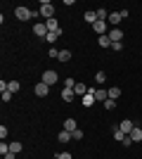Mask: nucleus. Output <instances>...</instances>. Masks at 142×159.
Wrapping results in <instances>:
<instances>
[{"label":"nucleus","instance_id":"393cba45","mask_svg":"<svg viewBox=\"0 0 142 159\" xmlns=\"http://www.w3.org/2000/svg\"><path fill=\"white\" fill-rule=\"evenodd\" d=\"M62 86H64V88H71V90H74V88H76V81L69 76V79H64V83H62Z\"/></svg>","mask_w":142,"mask_h":159},{"label":"nucleus","instance_id":"6ab92c4d","mask_svg":"<svg viewBox=\"0 0 142 159\" xmlns=\"http://www.w3.org/2000/svg\"><path fill=\"white\" fill-rule=\"evenodd\" d=\"M59 140H62V143H69V140H74V138H71V133H69V131L62 128V131H59Z\"/></svg>","mask_w":142,"mask_h":159},{"label":"nucleus","instance_id":"39448f33","mask_svg":"<svg viewBox=\"0 0 142 159\" xmlns=\"http://www.w3.org/2000/svg\"><path fill=\"white\" fill-rule=\"evenodd\" d=\"M57 81H59V76H57V71H52V69H47V71L43 74V83H45V86H52Z\"/></svg>","mask_w":142,"mask_h":159},{"label":"nucleus","instance_id":"2eb2a0df","mask_svg":"<svg viewBox=\"0 0 142 159\" xmlns=\"http://www.w3.org/2000/svg\"><path fill=\"white\" fill-rule=\"evenodd\" d=\"M88 90H90V88H85L83 83H76V88H74V93L78 95V98H83V95H88Z\"/></svg>","mask_w":142,"mask_h":159},{"label":"nucleus","instance_id":"5701e85b","mask_svg":"<svg viewBox=\"0 0 142 159\" xmlns=\"http://www.w3.org/2000/svg\"><path fill=\"white\" fill-rule=\"evenodd\" d=\"M104 81H107V74H104V71H97V74H95V83H104Z\"/></svg>","mask_w":142,"mask_h":159},{"label":"nucleus","instance_id":"72a5a7b5","mask_svg":"<svg viewBox=\"0 0 142 159\" xmlns=\"http://www.w3.org/2000/svg\"><path fill=\"white\" fill-rule=\"evenodd\" d=\"M0 138H2V140L7 138V128H5V126H0Z\"/></svg>","mask_w":142,"mask_h":159},{"label":"nucleus","instance_id":"6e6552de","mask_svg":"<svg viewBox=\"0 0 142 159\" xmlns=\"http://www.w3.org/2000/svg\"><path fill=\"white\" fill-rule=\"evenodd\" d=\"M121 19H123V17H121V12H109V19H107V24L116 29V24H118Z\"/></svg>","mask_w":142,"mask_h":159},{"label":"nucleus","instance_id":"dca6fc26","mask_svg":"<svg viewBox=\"0 0 142 159\" xmlns=\"http://www.w3.org/2000/svg\"><path fill=\"white\" fill-rule=\"evenodd\" d=\"M85 21H88V24H95V21H97V10H90V12H85Z\"/></svg>","mask_w":142,"mask_h":159},{"label":"nucleus","instance_id":"ddd939ff","mask_svg":"<svg viewBox=\"0 0 142 159\" xmlns=\"http://www.w3.org/2000/svg\"><path fill=\"white\" fill-rule=\"evenodd\" d=\"M74 98H76V93L71 88H64V90H62V100H64V102H71Z\"/></svg>","mask_w":142,"mask_h":159},{"label":"nucleus","instance_id":"f3484780","mask_svg":"<svg viewBox=\"0 0 142 159\" xmlns=\"http://www.w3.org/2000/svg\"><path fill=\"white\" fill-rule=\"evenodd\" d=\"M59 62H69L71 60V50H59V57H57Z\"/></svg>","mask_w":142,"mask_h":159},{"label":"nucleus","instance_id":"9b49d317","mask_svg":"<svg viewBox=\"0 0 142 159\" xmlns=\"http://www.w3.org/2000/svg\"><path fill=\"white\" fill-rule=\"evenodd\" d=\"M81 102H83V107H93L97 100H95V95H93V93H88V95H83V98H81Z\"/></svg>","mask_w":142,"mask_h":159},{"label":"nucleus","instance_id":"7c9ffc66","mask_svg":"<svg viewBox=\"0 0 142 159\" xmlns=\"http://www.w3.org/2000/svg\"><path fill=\"white\" fill-rule=\"evenodd\" d=\"M50 57H52V60H57V57H59V50H57V48H50Z\"/></svg>","mask_w":142,"mask_h":159},{"label":"nucleus","instance_id":"4468645a","mask_svg":"<svg viewBox=\"0 0 142 159\" xmlns=\"http://www.w3.org/2000/svg\"><path fill=\"white\" fill-rule=\"evenodd\" d=\"M76 128H78V124H76V119H67V121H64V131L74 133Z\"/></svg>","mask_w":142,"mask_h":159},{"label":"nucleus","instance_id":"f8f14e48","mask_svg":"<svg viewBox=\"0 0 142 159\" xmlns=\"http://www.w3.org/2000/svg\"><path fill=\"white\" fill-rule=\"evenodd\" d=\"M130 140H133V143H140L142 140V128L140 126H135L133 131H130Z\"/></svg>","mask_w":142,"mask_h":159},{"label":"nucleus","instance_id":"c85d7f7f","mask_svg":"<svg viewBox=\"0 0 142 159\" xmlns=\"http://www.w3.org/2000/svg\"><path fill=\"white\" fill-rule=\"evenodd\" d=\"M104 107H107L109 112H111V109H114V107H116V100H111V98H109L107 102H104Z\"/></svg>","mask_w":142,"mask_h":159},{"label":"nucleus","instance_id":"1a4fd4ad","mask_svg":"<svg viewBox=\"0 0 142 159\" xmlns=\"http://www.w3.org/2000/svg\"><path fill=\"white\" fill-rule=\"evenodd\" d=\"M118 128H121V131L126 133V135H130V131L135 128V124H133L130 119H126V121H121V126H118Z\"/></svg>","mask_w":142,"mask_h":159},{"label":"nucleus","instance_id":"7ed1b4c3","mask_svg":"<svg viewBox=\"0 0 142 159\" xmlns=\"http://www.w3.org/2000/svg\"><path fill=\"white\" fill-rule=\"evenodd\" d=\"M88 93H93L97 102H107V100H109V93H107V90H104V88H90Z\"/></svg>","mask_w":142,"mask_h":159},{"label":"nucleus","instance_id":"20e7f679","mask_svg":"<svg viewBox=\"0 0 142 159\" xmlns=\"http://www.w3.org/2000/svg\"><path fill=\"white\" fill-rule=\"evenodd\" d=\"M93 29H95V33H97V36H107V33H109V24H107V21H102V19L95 21Z\"/></svg>","mask_w":142,"mask_h":159},{"label":"nucleus","instance_id":"bb28decb","mask_svg":"<svg viewBox=\"0 0 142 159\" xmlns=\"http://www.w3.org/2000/svg\"><path fill=\"white\" fill-rule=\"evenodd\" d=\"M10 152H21V143H10Z\"/></svg>","mask_w":142,"mask_h":159},{"label":"nucleus","instance_id":"f704fd0d","mask_svg":"<svg viewBox=\"0 0 142 159\" xmlns=\"http://www.w3.org/2000/svg\"><path fill=\"white\" fill-rule=\"evenodd\" d=\"M5 159H17V154H14V152H7V154H5Z\"/></svg>","mask_w":142,"mask_h":159},{"label":"nucleus","instance_id":"9d476101","mask_svg":"<svg viewBox=\"0 0 142 159\" xmlns=\"http://www.w3.org/2000/svg\"><path fill=\"white\" fill-rule=\"evenodd\" d=\"M33 33H36V36H41V38H45V36H47V26L41 21V24H36V26H33Z\"/></svg>","mask_w":142,"mask_h":159},{"label":"nucleus","instance_id":"f257e3e1","mask_svg":"<svg viewBox=\"0 0 142 159\" xmlns=\"http://www.w3.org/2000/svg\"><path fill=\"white\" fill-rule=\"evenodd\" d=\"M38 12H41V17H45V21H47V19H54V5L50 2V0H43Z\"/></svg>","mask_w":142,"mask_h":159},{"label":"nucleus","instance_id":"0eeeda50","mask_svg":"<svg viewBox=\"0 0 142 159\" xmlns=\"http://www.w3.org/2000/svg\"><path fill=\"white\" fill-rule=\"evenodd\" d=\"M33 93L38 95V98H45V95L50 93V86H45V83H43V81H41V83H36V88H33Z\"/></svg>","mask_w":142,"mask_h":159},{"label":"nucleus","instance_id":"423d86ee","mask_svg":"<svg viewBox=\"0 0 142 159\" xmlns=\"http://www.w3.org/2000/svg\"><path fill=\"white\" fill-rule=\"evenodd\" d=\"M107 36H109L111 43H121V40H123V31H121V29H109Z\"/></svg>","mask_w":142,"mask_h":159},{"label":"nucleus","instance_id":"4be33fe9","mask_svg":"<svg viewBox=\"0 0 142 159\" xmlns=\"http://www.w3.org/2000/svg\"><path fill=\"white\" fill-rule=\"evenodd\" d=\"M100 48H111V40H109V36H100Z\"/></svg>","mask_w":142,"mask_h":159},{"label":"nucleus","instance_id":"a878e982","mask_svg":"<svg viewBox=\"0 0 142 159\" xmlns=\"http://www.w3.org/2000/svg\"><path fill=\"white\" fill-rule=\"evenodd\" d=\"M7 152H10V143H5V140H2V143H0V154L5 157Z\"/></svg>","mask_w":142,"mask_h":159},{"label":"nucleus","instance_id":"473e14b6","mask_svg":"<svg viewBox=\"0 0 142 159\" xmlns=\"http://www.w3.org/2000/svg\"><path fill=\"white\" fill-rule=\"evenodd\" d=\"M10 100H12V93H10V90H5V93H2V102H10Z\"/></svg>","mask_w":142,"mask_h":159},{"label":"nucleus","instance_id":"aec40b11","mask_svg":"<svg viewBox=\"0 0 142 159\" xmlns=\"http://www.w3.org/2000/svg\"><path fill=\"white\" fill-rule=\"evenodd\" d=\"M19 88H21V86H19V81H10V88H7V90L14 95V93H19Z\"/></svg>","mask_w":142,"mask_h":159},{"label":"nucleus","instance_id":"2f4dec72","mask_svg":"<svg viewBox=\"0 0 142 159\" xmlns=\"http://www.w3.org/2000/svg\"><path fill=\"white\" fill-rule=\"evenodd\" d=\"M111 50H116V52H121V50H123V43H111Z\"/></svg>","mask_w":142,"mask_h":159},{"label":"nucleus","instance_id":"a211bd4d","mask_svg":"<svg viewBox=\"0 0 142 159\" xmlns=\"http://www.w3.org/2000/svg\"><path fill=\"white\" fill-rule=\"evenodd\" d=\"M114 138H116V140H118V143H123V140L128 138V135H126V133H123V131H121V128H114Z\"/></svg>","mask_w":142,"mask_h":159},{"label":"nucleus","instance_id":"f03ea898","mask_svg":"<svg viewBox=\"0 0 142 159\" xmlns=\"http://www.w3.org/2000/svg\"><path fill=\"white\" fill-rule=\"evenodd\" d=\"M14 14H17V19L28 21V19H33V17H38L41 12H31L28 7H14Z\"/></svg>","mask_w":142,"mask_h":159},{"label":"nucleus","instance_id":"cd10ccee","mask_svg":"<svg viewBox=\"0 0 142 159\" xmlns=\"http://www.w3.org/2000/svg\"><path fill=\"white\" fill-rule=\"evenodd\" d=\"M71 138H74V140H83V131H81V128H76V131L71 133Z\"/></svg>","mask_w":142,"mask_h":159},{"label":"nucleus","instance_id":"b1692460","mask_svg":"<svg viewBox=\"0 0 142 159\" xmlns=\"http://www.w3.org/2000/svg\"><path fill=\"white\" fill-rule=\"evenodd\" d=\"M59 36H62V31H57V33H47V36H45V40H47V43H54V40L59 38Z\"/></svg>","mask_w":142,"mask_h":159},{"label":"nucleus","instance_id":"412c9836","mask_svg":"<svg viewBox=\"0 0 142 159\" xmlns=\"http://www.w3.org/2000/svg\"><path fill=\"white\" fill-rule=\"evenodd\" d=\"M107 93H109V98H111V100H116V98H118V95H121V88H109V90H107Z\"/></svg>","mask_w":142,"mask_h":159},{"label":"nucleus","instance_id":"c756f323","mask_svg":"<svg viewBox=\"0 0 142 159\" xmlns=\"http://www.w3.org/2000/svg\"><path fill=\"white\" fill-rule=\"evenodd\" d=\"M54 159H74V157H71V152H59Z\"/></svg>","mask_w":142,"mask_h":159}]
</instances>
